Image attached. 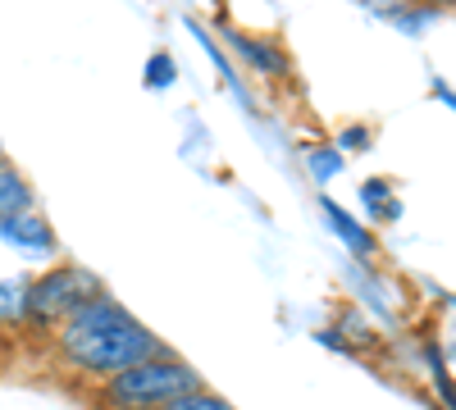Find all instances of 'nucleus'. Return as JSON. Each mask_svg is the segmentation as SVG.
<instances>
[{"label":"nucleus","instance_id":"obj_8","mask_svg":"<svg viewBox=\"0 0 456 410\" xmlns=\"http://www.w3.org/2000/svg\"><path fill=\"white\" fill-rule=\"evenodd\" d=\"M361 205H365V214H370L374 223H397V219L406 214L388 178H365V182H361Z\"/></svg>","mask_w":456,"mask_h":410},{"label":"nucleus","instance_id":"obj_13","mask_svg":"<svg viewBox=\"0 0 456 410\" xmlns=\"http://www.w3.org/2000/svg\"><path fill=\"white\" fill-rule=\"evenodd\" d=\"M333 141H338V146H333L338 156H347V151H370V146H374V128H370V124H347Z\"/></svg>","mask_w":456,"mask_h":410},{"label":"nucleus","instance_id":"obj_9","mask_svg":"<svg viewBox=\"0 0 456 410\" xmlns=\"http://www.w3.org/2000/svg\"><path fill=\"white\" fill-rule=\"evenodd\" d=\"M23 296H28V278H0V333L23 328Z\"/></svg>","mask_w":456,"mask_h":410},{"label":"nucleus","instance_id":"obj_3","mask_svg":"<svg viewBox=\"0 0 456 410\" xmlns=\"http://www.w3.org/2000/svg\"><path fill=\"white\" fill-rule=\"evenodd\" d=\"M101 292H105V283L87 265H78V260H51L37 278H28L23 333H32L37 342H46L73 310L87 306L92 296H101Z\"/></svg>","mask_w":456,"mask_h":410},{"label":"nucleus","instance_id":"obj_6","mask_svg":"<svg viewBox=\"0 0 456 410\" xmlns=\"http://www.w3.org/2000/svg\"><path fill=\"white\" fill-rule=\"evenodd\" d=\"M320 214H324V223H329V229L342 237V242H347L352 246V255L356 260H365V265H370V260L379 255V237L365 229V223L361 219H352L347 210H342L338 201H329V197H320Z\"/></svg>","mask_w":456,"mask_h":410},{"label":"nucleus","instance_id":"obj_17","mask_svg":"<svg viewBox=\"0 0 456 410\" xmlns=\"http://www.w3.org/2000/svg\"><path fill=\"white\" fill-rule=\"evenodd\" d=\"M0 160H10V156H5V146H0Z\"/></svg>","mask_w":456,"mask_h":410},{"label":"nucleus","instance_id":"obj_2","mask_svg":"<svg viewBox=\"0 0 456 410\" xmlns=\"http://www.w3.org/2000/svg\"><path fill=\"white\" fill-rule=\"evenodd\" d=\"M201 383H206L201 369L192 360H183L169 347L160 356H151V360L124 369V374H114V379L87 388V397H92V410H160L165 401L192 392Z\"/></svg>","mask_w":456,"mask_h":410},{"label":"nucleus","instance_id":"obj_7","mask_svg":"<svg viewBox=\"0 0 456 410\" xmlns=\"http://www.w3.org/2000/svg\"><path fill=\"white\" fill-rule=\"evenodd\" d=\"M28 205H37V192H32L28 173H23L14 160H0V219L19 214V210H28Z\"/></svg>","mask_w":456,"mask_h":410},{"label":"nucleus","instance_id":"obj_1","mask_svg":"<svg viewBox=\"0 0 456 410\" xmlns=\"http://www.w3.org/2000/svg\"><path fill=\"white\" fill-rule=\"evenodd\" d=\"M42 347L51 351V360L64 374H73L83 388H96L114 374H124V369L169 351V342L160 333H151L133 310H124L114 301L110 292H101L87 306H78Z\"/></svg>","mask_w":456,"mask_h":410},{"label":"nucleus","instance_id":"obj_4","mask_svg":"<svg viewBox=\"0 0 456 410\" xmlns=\"http://www.w3.org/2000/svg\"><path fill=\"white\" fill-rule=\"evenodd\" d=\"M0 242L14 246L28 260H60V233H55V223L42 214V205H28L19 214L0 219Z\"/></svg>","mask_w":456,"mask_h":410},{"label":"nucleus","instance_id":"obj_15","mask_svg":"<svg viewBox=\"0 0 456 410\" xmlns=\"http://www.w3.org/2000/svg\"><path fill=\"white\" fill-rule=\"evenodd\" d=\"M361 5H365L374 19H388V23H393V19H397L406 5H411V0H361Z\"/></svg>","mask_w":456,"mask_h":410},{"label":"nucleus","instance_id":"obj_11","mask_svg":"<svg viewBox=\"0 0 456 410\" xmlns=\"http://www.w3.org/2000/svg\"><path fill=\"white\" fill-rule=\"evenodd\" d=\"M174 78H178V64H174V55H169V51H156V55L146 60L142 83H146L151 92H165V87H174Z\"/></svg>","mask_w":456,"mask_h":410},{"label":"nucleus","instance_id":"obj_10","mask_svg":"<svg viewBox=\"0 0 456 410\" xmlns=\"http://www.w3.org/2000/svg\"><path fill=\"white\" fill-rule=\"evenodd\" d=\"M160 410H238L233 401H228L219 388H210V383H201V388H192V392H183V397H174V401H165Z\"/></svg>","mask_w":456,"mask_h":410},{"label":"nucleus","instance_id":"obj_5","mask_svg":"<svg viewBox=\"0 0 456 410\" xmlns=\"http://www.w3.org/2000/svg\"><path fill=\"white\" fill-rule=\"evenodd\" d=\"M228 46H233L247 60V68L260 73V78H274V83L292 78V55L274 42V36H247L242 28H228Z\"/></svg>","mask_w":456,"mask_h":410},{"label":"nucleus","instance_id":"obj_14","mask_svg":"<svg viewBox=\"0 0 456 410\" xmlns=\"http://www.w3.org/2000/svg\"><path fill=\"white\" fill-rule=\"evenodd\" d=\"M425 365H429V374H434V383H438V397H443V406H452V379H447V356H443V347H438V342H425Z\"/></svg>","mask_w":456,"mask_h":410},{"label":"nucleus","instance_id":"obj_12","mask_svg":"<svg viewBox=\"0 0 456 410\" xmlns=\"http://www.w3.org/2000/svg\"><path fill=\"white\" fill-rule=\"evenodd\" d=\"M306 165H311V178H315V182H329V178L342 173V156L333 151V146H311Z\"/></svg>","mask_w":456,"mask_h":410},{"label":"nucleus","instance_id":"obj_16","mask_svg":"<svg viewBox=\"0 0 456 410\" xmlns=\"http://www.w3.org/2000/svg\"><path fill=\"white\" fill-rule=\"evenodd\" d=\"M425 5H438V10H447V5H452V0H425Z\"/></svg>","mask_w":456,"mask_h":410}]
</instances>
